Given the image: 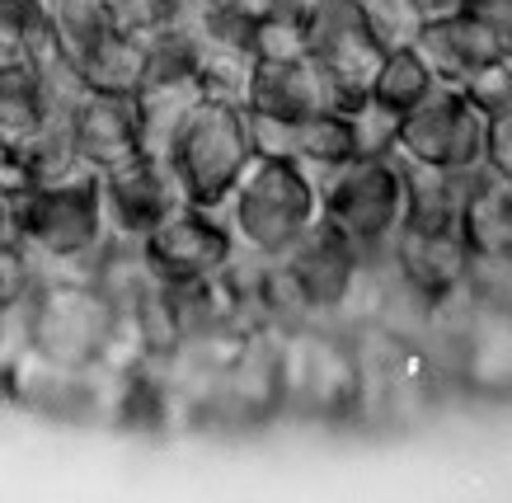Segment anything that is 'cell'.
<instances>
[{
	"instance_id": "obj_1",
	"label": "cell",
	"mask_w": 512,
	"mask_h": 503,
	"mask_svg": "<svg viewBox=\"0 0 512 503\" xmlns=\"http://www.w3.org/2000/svg\"><path fill=\"white\" fill-rule=\"evenodd\" d=\"M19 353L85 372H127L146 362L132 320L85 278H47L33 292L19 311Z\"/></svg>"
},
{
	"instance_id": "obj_2",
	"label": "cell",
	"mask_w": 512,
	"mask_h": 503,
	"mask_svg": "<svg viewBox=\"0 0 512 503\" xmlns=\"http://www.w3.org/2000/svg\"><path fill=\"white\" fill-rule=\"evenodd\" d=\"M10 236L24 240L43 259L47 278H85L90 283L94 250L109 240L99 170L71 179H38L10 193Z\"/></svg>"
},
{
	"instance_id": "obj_3",
	"label": "cell",
	"mask_w": 512,
	"mask_h": 503,
	"mask_svg": "<svg viewBox=\"0 0 512 503\" xmlns=\"http://www.w3.org/2000/svg\"><path fill=\"white\" fill-rule=\"evenodd\" d=\"M221 212L231 221L240 254L287 259L320 221V184L292 156H254Z\"/></svg>"
},
{
	"instance_id": "obj_4",
	"label": "cell",
	"mask_w": 512,
	"mask_h": 503,
	"mask_svg": "<svg viewBox=\"0 0 512 503\" xmlns=\"http://www.w3.org/2000/svg\"><path fill=\"white\" fill-rule=\"evenodd\" d=\"M254 137H249V113L245 104L221 95H202L184 127L165 146V165H170L174 184L184 193V203L221 207L235 193L254 165Z\"/></svg>"
},
{
	"instance_id": "obj_5",
	"label": "cell",
	"mask_w": 512,
	"mask_h": 503,
	"mask_svg": "<svg viewBox=\"0 0 512 503\" xmlns=\"http://www.w3.org/2000/svg\"><path fill=\"white\" fill-rule=\"evenodd\" d=\"M315 184H320V217L334 221L348 240H357V250H390L404 221L400 156H353L334 170L315 174Z\"/></svg>"
},
{
	"instance_id": "obj_6",
	"label": "cell",
	"mask_w": 512,
	"mask_h": 503,
	"mask_svg": "<svg viewBox=\"0 0 512 503\" xmlns=\"http://www.w3.org/2000/svg\"><path fill=\"white\" fill-rule=\"evenodd\" d=\"M306 24H311V62L320 71L329 109H348L367 104L372 95V76L386 52L372 43V33L357 19V0H320L306 5Z\"/></svg>"
},
{
	"instance_id": "obj_7",
	"label": "cell",
	"mask_w": 512,
	"mask_h": 503,
	"mask_svg": "<svg viewBox=\"0 0 512 503\" xmlns=\"http://www.w3.org/2000/svg\"><path fill=\"white\" fill-rule=\"evenodd\" d=\"M484 146H489V118L470 104L461 85H437L433 95L400 123L395 156L470 174L484 165Z\"/></svg>"
},
{
	"instance_id": "obj_8",
	"label": "cell",
	"mask_w": 512,
	"mask_h": 503,
	"mask_svg": "<svg viewBox=\"0 0 512 503\" xmlns=\"http://www.w3.org/2000/svg\"><path fill=\"white\" fill-rule=\"evenodd\" d=\"M141 250L165 287H188L221 273L240 254V245H235V231L221 207L179 203L151 236H141Z\"/></svg>"
},
{
	"instance_id": "obj_9",
	"label": "cell",
	"mask_w": 512,
	"mask_h": 503,
	"mask_svg": "<svg viewBox=\"0 0 512 503\" xmlns=\"http://www.w3.org/2000/svg\"><path fill=\"white\" fill-rule=\"evenodd\" d=\"M99 189H104L109 231L113 236H132V240L151 236L160 221L184 203V193L174 184L165 156H151V151H137V156H127L123 165L99 170Z\"/></svg>"
},
{
	"instance_id": "obj_10",
	"label": "cell",
	"mask_w": 512,
	"mask_h": 503,
	"mask_svg": "<svg viewBox=\"0 0 512 503\" xmlns=\"http://www.w3.org/2000/svg\"><path fill=\"white\" fill-rule=\"evenodd\" d=\"M362 259L367 254L357 250V240H348L334 221L320 217L282 264L296 273V283H301L306 301H311L315 320H334L343 311L348 292H353V278H357V268H362Z\"/></svg>"
},
{
	"instance_id": "obj_11",
	"label": "cell",
	"mask_w": 512,
	"mask_h": 503,
	"mask_svg": "<svg viewBox=\"0 0 512 503\" xmlns=\"http://www.w3.org/2000/svg\"><path fill=\"white\" fill-rule=\"evenodd\" d=\"M419 52L433 62L442 85H466L475 71H484L489 62L508 57L503 38L484 24L470 5H456L447 15H428L419 33Z\"/></svg>"
},
{
	"instance_id": "obj_12",
	"label": "cell",
	"mask_w": 512,
	"mask_h": 503,
	"mask_svg": "<svg viewBox=\"0 0 512 503\" xmlns=\"http://www.w3.org/2000/svg\"><path fill=\"white\" fill-rule=\"evenodd\" d=\"M390 264L414 297L428 301V306H442L466 278L470 250L461 231H409V226H400L390 240Z\"/></svg>"
},
{
	"instance_id": "obj_13",
	"label": "cell",
	"mask_w": 512,
	"mask_h": 503,
	"mask_svg": "<svg viewBox=\"0 0 512 503\" xmlns=\"http://www.w3.org/2000/svg\"><path fill=\"white\" fill-rule=\"evenodd\" d=\"M71 146L90 170H109L123 165L127 156L141 151V132H137V113H132V95H90L76 104L71 113Z\"/></svg>"
},
{
	"instance_id": "obj_14",
	"label": "cell",
	"mask_w": 512,
	"mask_h": 503,
	"mask_svg": "<svg viewBox=\"0 0 512 503\" xmlns=\"http://www.w3.org/2000/svg\"><path fill=\"white\" fill-rule=\"evenodd\" d=\"M245 109L259 118H282V123H301L311 113L329 109L320 71L311 57L301 62H254L245 90Z\"/></svg>"
},
{
	"instance_id": "obj_15",
	"label": "cell",
	"mask_w": 512,
	"mask_h": 503,
	"mask_svg": "<svg viewBox=\"0 0 512 503\" xmlns=\"http://www.w3.org/2000/svg\"><path fill=\"white\" fill-rule=\"evenodd\" d=\"M404 221L409 231H461V207L470 193V174L456 170H437V165H419V160H404Z\"/></svg>"
},
{
	"instance_id": "obj_16",
	"label": "cell",
	"mask_w": 512,
	"mask_h": 503,
	"mask_svg": "<svg viewBox=\"0 0 512 503\" xmlns=\"http://www.w3.org/2000/svg\"><path fill=\"white\" fill-rule=\"evenodd\" d=\"M76 71L99 95H137L141 80H146V43H141L137 33L113 24L90 52L76 57Z\"/></svg>"
},
{
	"instance_id": "obj_17",
	"label": "cell",
	"mask_w": 512,
	"mask_h": 503,
	"mask_svg": "<svg viewBox=\"0 0 512 503\" xmlns=\"http://www.w3.org/2000/svg\"><path fill=\"white\" fill-rule=\"evenodd\" d=\"M202 99L198 80H141V90L132 95V113H137L141 151L165 156L170 137L184 127V118L193 113V104Z\"/></svg>"
},
{
	"instance_id": "obj_18",
	"label": "cell",
	"mask_w": 512,
	"mask_h": 503,
	"mask_svg": "<svg viewBox=\"0 0 512 503\" xmlns=\"http://www.w3.org/2000/svg\"><path fill=\"white\" fill-rule=\"evenodd\" d=\"M437 85H442V80H437L433 62H428L419 48H395L381 57V66H376L372 95L367 99L381 104V109H390V113H400V118H409L423 99L433 95Z\"/></svg>"
},
{
	"instance_id": "obj_19",
	"label": "cell",
	"mask_w": 512,
	"mask_h": 503,
	"mask_svg": "<svg viewBox=\"0 0 512 503\" xmlns=\"http://www.w3.org/2000/svg\"><path fill=\"white\" fill-rule=\"evenodd\" d=\"M353 156H357V127L348 109H320L296 123V160L311 174H325Z\"/></svg>"
},
{
	"instance_id": "obj_20",
	"label": "cell",
	"mask_w": 512,
	"mask_h": 503,
	"mask_svg": "<svg viewBox=\"0 0 512 503\" xmlns=\"http://www.w3.org/2000/svg\"><path fill=\"white\" fill-rule=\"evenodd\" d=\"M357 19L362 29L372 33V43L381 52L395 48H419V33H423V10L419 0H357Z\"/></svg>"
},
{
	"instance_id": "obj_21",
	"label": "cell",
	"mask_w": 512,
	"mask_h": 503,
	"mask_svg": "<svg viewBox=\"0 0 512 503\" xmlns=\"http://www.w3.org/2000/svg\"><path fill=\"white\" fill-rule=\"evenodd\" d=\"M301 57H311L306 10L282 5V10L259 15V24H254V62H301Z\"/></svg>"
},
{
	"instance_id": "obj_22",
	"label": "cell",
	"mask_w": 512,
	"mask_h": 503,
	"mask_svg": "<svg viewBox=\"0 0 512 503\" xmlns=\"http://www.w3.org/2000/svg\"><path fill=\"white\" fill-rule=\"evenodd\" d=\"M47 283L43 259L15 236H0V311H24Z\"/></svg>"
},
{
	"instance_id": "obj_23",
	"label": "cell",
	"mask_w": 512,
	"mask_h": 503,
	"mask_svg": "<svg viewBox=\"0 0 512 503\" xmlns=\"http://www.w3.org/2000/svg\"><path fill=\"white\" fill-rule=\"evenodd\" d=\"M400 113L381 109V104H357L353 109V127H357V156H395L400 146Z\"/></svg>"
},
{
	"instance_id": "obj_24",
	"label": "cell",
	"mask_w": 512,
	"mask_h": 503,
	"mask_svg": "<svg viewBox=\"0 0 512 503\" xmlns=\"http://www.w3.org/2000/svg\"><path fill=\"white\" fill-rule=\"evenodd\" d=\"M461 90H466L470 104H475L484 118L512 113V57H498V62H489L484 71H475Z\"/></svg>"
},
{
	"instance_id": "obj_25",
	"label": "cell",
	"mask_w": 512,
	"mask_h": 503,
	"mask_svg": "<svg viewBox=\"0 0 512 503\" xmlns=\"http://www.w3.org/2000/svg\"><path fill=\"white\" fill-rule=\"evenodd\" d=\"M109 15L118 29L137 33V38H151L156 29L179 24V0H109Z\"/></svg>"
},
{
	"instance_id": "obj_26",
	"label": "cell",
	"mask_w": 512,
	"mask_h": 503,
	"mask_svg": "<svg viewBox=\"0 0 512 503\" xmlns=\"http://www.w3.org/2000/svg\"><path fill=\"white\" fill-rule=\"evenodd\" d=\"M484 170L512 184V113L489 118V146H484Z\"/></svg>"
},
{
	"instance_id": "obj_27",
	"label": "cell",
	"mask_w": 512,
	"mask_h": 503,
	"mask_svg": "<svg viewBox=\"0 0 512 503\" xmlns=\"http://www.w3.org/2000/svg\"><path fill=\"white\" fill-rule=\"evenodd\" d=\"M466 5L503 38V48H508V57H512V0H466Z\"/></svg>"
},
{
	"instance_id": "obj_28",
	"label": "cell",
	"mask_w": 512,
	"mask_h": 503,
	"mask_svg": "<svg viewBox=\"0 0 512 503\" xmlns=\"http://www.w3.org/2000/svg\"><path fill=\"white\" fill-rule=\"evenodd\" d=\"M0 236H10V193L0 189Z\"/></svg>"
},
{
	"instance_id": "obj_29",
	"label": "cell",
	"mask_w": 512,
	"mask_h": 503,
	"mask_svg": "<svg viewBox=\"0 0 512 503\" xmlns=\"http://www.w3.org/2000/svg\"><path fill=\"white\" fill-rule=\"evenodd\" d=\"M296 5H301V10H306V5H320V0H296Z\"/></svg>"
},
{
	"instance_id": "obj_30",
	"label": "cell",
	"mask_w": 512,
	"mask_h": 503,
	"mask_svg": "<svg viewBox=\"0 0 512 503\" xmlns=\"http://www.w3.org/2000/svg\"><path fill=\"white\" fill-rule=\"evenodd\" d=\"M0 146H5V142H0Z\"/></svg>"
}]
</instances>
